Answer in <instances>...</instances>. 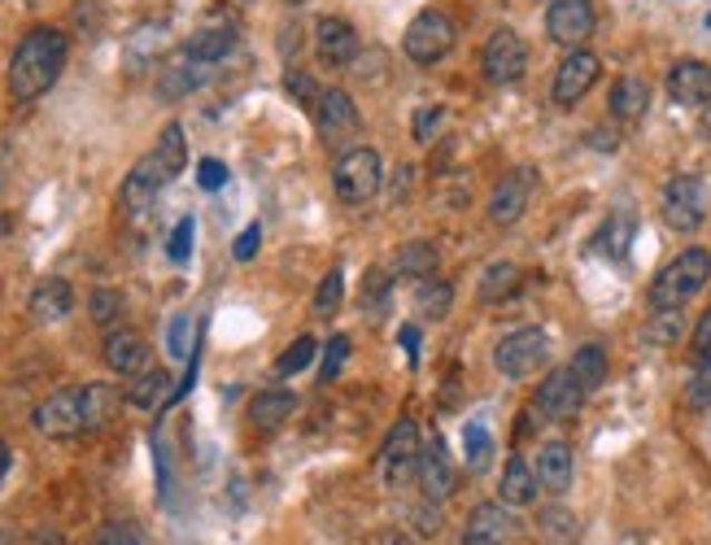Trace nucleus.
I'll return each mask as SVG.
<instances>
[{"label": "nucleus", "instance_id": "nucleus-60", "mask_svg": "<svg viewBox=\"0 0 711 545\" xmlns=\"http://www.w3.org/2000/svg\"><path fill=\"white\" fill-rule=\"evenodd\" d=\"M708 27H711V13H708Z\"/></svg>", "mask_w": 711, "mask_h": 545}, {"label": "nucleus", "instance_id": "nucleus-13", "mask_svg": "<svg viewBox=\"0 0 711 545\" xmlns=\"http://www.w3.org/2000/svg\"><path fill=\"white\" fill-rule=\"evenodd\" d=\"M171 179H175V175L166 171V162H162L157 153H145V157L132 166V175L123 179V210H127L132 218H140L145 210H153L157 193H162Z\"/></svg>", "mask_w": 711, "mask_h": 545}, {"label": "nucleus", "instance_id": "nucleus-12", "mask_svg": "<svg viewBox=\"0 0 711 545\" xmlns=\"http://www.w3.org/2000/svg\"><path fill=\"white\" fill-rule=\"evenodd\" d=\"M533 188H537V171H533V166L507 171V175L494 184V193H489V210H485L489 223H494V227L519 223L524 210H528V201H533Z\"/></svg>", "mask_w": 711, "mask_h": 545}, {"label": "nucleus", "instance_id": "nucleus-51", "mask_svg": "<svg viewBox=\"0 0 711 545\" xmlns=\"http://www.w3.org/2000/svg\"><path fill=\"white\" fill-rule=\"evenodd\" d=\"M257 245H262V227L257 223H250L241 236H236V245H232V253H236V262H250L257 253Z\"/></svg>", "mask_w": 711, "mask_h": 545}, {"label": "nucleus", "instance_id": "nucleus-43", "mask_svg": "<svg viewBox=\"0 0 711 545\" xmlns=\"http://www.w3.org/2000/svg\"><path fill=\"white\" fill-rule=\"evenodd\" d=\"M284 88H289V97L298 100V105H305V109H314V100L323 97V88H319L305 70H289V75H284Z\"/></svg>", "mask_w": 711, "mask_h": 545}, {"label": "nucleus", "instance_id": "nucleus-19", "mask_svg": "<svg viewBox=\"0 0 711 545\" xmlns=\"http://www.w3.org/2000/svg\"><path fill=\"white\" fill-rule=\"evenodd\" d=\"M105 362L118 376H140L145 362H149V341L140 332H132V328H114L105 337Z\"/></svg>", "mask_w": 711, "mask_h": 545}, {"label": "nucleus", "instance_id": "nucleus-42", "mask_svg": "<svg viewBox=\"0 0 711 545\" xmlns=\"http://www.w3.org/2000/svg\"><path fill=\"white\" fill-rule=\"evenodd\" d=\"M345 358H350V337H332L328 349H323V371H319V380H323V385H332V380L341 376Z\"/></svg>", "mask_w": 711, "mask_h": 545}, {"label": "nucleus", "instance_id": "nucleus-20", "mask_svg": "<svg viewBox=\"0 0 711 545\" xmlns=\"http://www.w3.org/2000/svg\"><path fill=\"white\" fill-rule=\"evenodd\" d=\"M27 310H31L36 323H61V319L75 310V289H70V280H61V275L40 280L36 293H31V301H27Z\"/></svg>", "mask_w": 711, "mask_h": 545}, {"label": "nucleus", "instance_id": "nucleus-18", "mask_svg": "<svg viewBox=\"0 0 711 545\" xmlns=\"http://www.w3.org/2000/svg\"><path fill=\"white\" fill-rule=\"evenodd\" d=\"M314 127H319V136L323 140H341V136H350L358 132V109L350 93H341V88H323V97L314 100Z\"/></svg>", "mask_w": 711, "mask_h": 545}, {"label": "nucleus", "instance_id": "nucleus-34", "mask_svg": "<svg viewBox=\"0 0 711 545\" xmlns=\"http://www.w3.org/2000/svg\"><path fill=\"white\" fill-rule=\"evenodd\" d=\"M629 241H633V214H611L607 223L598 227V236H594V249L603 253V257H624L629 253Z\"/></svg>", "mask_w": 711, "mask_h": 545}, {"label": "nucleus", "instance_id": "nucleus-52", "mask_svg": "<svg viewBox=\"0 0 711 545\" xmlns=\"http://www.w3.org/2000/svg\"><path fill=\"white\" fill-rule=\"evenodd\" d=\"M410 179H415V166H410V162H402V166H398V179H393V205H398V201L410 193Z\"/></svg>", "mask_w": 711, "mask_h": 545}, {"label": "nucleus", "instance_id": "nucleus-32", "mask_svg": "<svg viewBox=\"0 0 711 545\" xmlns=\"http://www.w3.org/2000/svg\"><path fill=\"white\" fill-rule=\"evenodd\" d=\"M450 305H455V289H450L446 280H437V275L419 280V289H415V314H419V319L437 323V319L450 314Z\"/></svg>", "mask_w": 711, "mask_h": 545}, {"label": "nucleus", "instance_id": "nucleus-47", "mask_svg": "<svg viewBox=\"0 0 711 545\" xmlns=\"http://www.w3.org/2000/svg\"><path fill=\"white\" fill-rule=\"evenodd\" d=\"M197 184H202L205 193H218V188L227 184V166H223L218 157H202V162H197Z\"/></svg>", "mask_w": 711, "mask_h": 545}, {"label": "nucleus", "instance_id": "nucleus-15", "mask_svg": "<svg viewBox=\"0 0 711 545\" xmlns=\"http://www.w3.org/2000/svg\"><path fill=\"white\" fill-rule=\"evenodd\" d=\"M314 52L328 70H345L358 57V31L345 18H319L314 22Z\"/></svg>", "mask_w": 711, "mask_h": 545}, {"label": "nucleus", "instance_id": "nucleus-38", "mask_svg": "<svg viewBox=\"0 0 711 545\" xmlns=\"http://www.w3.org/2000/svg\"><path fill=\"white\" fill-rule=\"evenodd\" d=\"M123 310H127V301H123V293H114V289H97V293L88 298V314H92L97 328H114V323L123 319Z\"/></svg>", "mask_w": 711, "mask_h": 545}, {"label": "nucleus", "instance_id": "nucleus-8", "mask_svg": "<svg viewBox=\"0 0 711 545\" xmlns=\"http://www.w3.org/2000/svg\"><path fill=\"white\" fill-rule=\"evenodd\" d=\"M480 70H485V79H489L494 88L519 84L524 70H528V45H524V36L510 31V27L494 31V36L485 40V52H480Z\"/></svg>", "mask_w": 711, "mask_h": 545}, {"label": "nucleus", "instance_id": "nucleus-33", "mask_svg": "<svg viewBox=\"0 0 711 545\" xmlns=\"http://www.w3.org/2000/svg\"><path fill=\"white\" fill-rule=\"evenodd\" d=\"M567 367H572V376L581 380L585 393H598V389L607 385V349L603 346H581Z\"/></svg>", "mask_w": 711, "mask_h": 545}, {"label": "nucleus", "instance_id": "nucleus-4", "mask_svg": "<svg viewBox=\"0 0 711 545\" xmlns=\"http://www.w3.org/2000/svg\"><path fill=\"white\" fill-rule=\"evenodd\" d=\"M380 184H384V162H380V153L367 149V145L350 149L337 162V171H332V193L345 205H367L380 193Z\"/></svg>", "mask_w": 711, "mask_h": 545}, {"label": "nucleus", "instance_id": "nucleus-16", "mask_svg": "<svg viewBox=\"0 0 711 545\" xmlns=\"http://www.w3.org/2000/svg\"><path fill=\"white\" fill-rule=\"evenodd\" d=\"M668 97L685 109H699L711 100V66L699 57H685L668 70Z\"/></svg>", "mask_w": 711, "mask_h": 545}, {"label": "nucleus", "instance_id": "nucleus-30", "mask_svg": "<svg viewBox=\"0 0 711 545\" xmlns=\"http://www.w3.org/2000/svg\"><path fill=\"white\" fill-rule=\"evenodd\" d=\"M236 49V31L232 27H202L188 45H184V52L188 57H197L202 66H214V61H223L227 52Z\"/></svg>", "mask_w": 711, "mask_h": 545}, {"label": "nucleus", "instance_id": "nucleus-10", "mask_svg": "<svg viewBox=\"0 0 711 545\" xmlns=\"http://www.w3.org/2000/svg\"><path fill=\"white\" fill-rule=\"evenodd\" d=\"M585 389H581V380L572 376V367H559V371H551L542 385H537V393H533V415H542V419H551V424H563V419H572L581 406H585Z\"/></svg>", "mask_w": 711, "mask_h": 545}, {"label": "nucleus", "instance_id": "nucleus-50", "mask_svg": "<svg viewBox=\"0 0 711 545\" xmlns=\"http://www.w3.org/2000/svg\"><path fill=\"white\" fill-rule=\"evenodd\" d=\"M690 346H694V358H699V367H711V310L703 314V319H699V328H694Z\"/></svg>", "mask_w": 711, "mask_h": 545}, {"label": "nucleus", "instance_id": "nucleus-57", "mask_svg": "<svg viewBox=\"0 0 711 545\" xmlns=\"http://www.w3.org/2000/svg\"><path fill=\"white\" fill-rule=\"evenodd\" d=\"M0 545H22V537L13 528H0Z\"/></svg>", "mask_w": 711, "mask_h": 545}, {"label": "nucleus", "instance_id": "nucleus-17", "mask_svg": "<svg viewBox=\"0 0 711 545\" xmlns=\"http://www.w3.org/2000/svg\"><path fill=\"white\" fill-rule=\"evenodd\" d=\"M415 480H419V489H423L428 502H446V497H450V489H455V463H450V449H446L441 437L423 446Z\"/></svg>", "mask_w": 711, "mask_h": 545}, {"label": "nucleus", "instance_id": "nucleus-22", "mask_svg": "<svg viewBox=\"0 0 711 545\" xmlns=\"http://www.w3.org/2000/svg\"><path fill=\"white\" fill-rule=\"evenodd\" d=\"M79 401H84V432H105V428L118 419V410H123L127 397L118 393L114 385L92 380V385L79 389Z\"/></svg>", "mask_w": 711, "mask_h": 545}, {"label": "nucleus", "instance_id": "nucleus-28", "mask_svg": "<svg viewBox=\"0 0 711 545\" xmlns=\"http://www.w3.org/2000/svg\"><path fill=\"white\" fill-rule=\"evenodd\" d=\"M437 266H441V253L428 241H415V245H407L393 257V275L398 280H428V275H437Z\"/></svg>", "mask_w": 711, "mask_h": 545}, {"label": "nucleus", "instance_id": "nucleus-6", "mask_svg": "<svg viewBox=\"0 0 711 545\" xmlns=\"http://www.w3.org/2000/svg\"><path fill=\"white\" fill-rule=\"evenodd\" d=\"M455 18L446 13V9H423V13H415V22L407 27V40H402V49L415 66H432V61H441L446 52L455 49Z\"/></svg>", "mask_w": 711, "mask_h": 545}, {"label": "nucleus", "instance_id": "nucleus-39", "mask_svg": "<svg viewBox=\"0 0 711 545\" xmlns=\"http://www.w3.org/2000/svg\"><path fill=\"white\" fill-rule=\"evenodd\" d=\"M314 353H319L314 337H298L293 346L275 358V376H298V371H305V367L314 362Z\"/></svg>", "mask_w": 711, "mask_h": 545}, {"label": "nucleus", "instance_id": "nucleus-55", "mask_svg": "<svg viewBox=\"0 0 711 545\" xmlns=\"http://www.w3.org/2000/svg\"><path fill=\"white\" fill-rule=\"evenodd\" d=\"M9 467H13V449H9V441H0V480L9 476Z\"/></svg>", "mask_w": 711, "mask_h": 545}, {"label": "nucleus", "instance_id": "nucleus-49", "mask_svg": "<svg viewBox=\"0 0 711 545\" xmlns=\"http://www.w3.org/2000/svg\"><path fill=\"white\" fill-rule=\"evenodd\" d=\"M685 401L694 406V410H708L711 415V367H703L694 380H690V389H685Z\"/></svg>", "mask_w": 711, "mask_h": 545}, {"label": "nucleus", "instance_id": "nucleus-26", "mask_svg": "<svg viewBox=\"0 0 711 545\" xmlns=\"http://www.w3.org/2000/svg\"><path fill=\"white\" fill-rule=\"evenodd\" d=\"M537 494H542L537 471H533L524 458H510L507 467H503V489H498V497H503L507 506H533Z\"/></svg>", "mask_w": 711, "mask_h": 545}, {"label": "nucleus", "instance_id": "nucleus-40", "mask_svg": "<svg viewBox=\"0 0 711 545\" xmlns=\"http://www.w3.org/2000/svg\"><path fill=\"white\" fill-rule=\"evenodd\" d=\"M681 337V310H655L646 323V341L651 346H672Z\"/></svg>", "mask_w": 711, "mask_h": 545}, {"label": "nucleus", "instance_id": "nucleus-21", "mask_svg": "<svg viewBox=\"0 0 711 545\" xmlns=\"http://www.w3.org/2000/svg\"><path fill=\"white\" fill-rule=\"evenodd\" d=\"M533 471H537V485L546 489V494H567L572 489V446L567 441H546V446L537 449V463H533Z\"/></svg>", "mask_w": 711, "mask_h": 545}, {"label": "nucleus", "instance_id": "nucleus-54", "mask_svg": "<svg viewBox=\"0 0 711 545\" xmlns=\"http://www.w3.org/2000/svg\"><path fill=\"white\" fill-rule=\"evenodd\" d=\"M31 545H66V537H61L57 528H40V533L31 537Z\"/></svg>", "mask_w": 711, "mask_h": 545}, {"label": "nucleus", "instance_id": "nucleus-23", "mask_svg": "<svg viewBox=\"0 0 711 545\" xmlns=\"http://www.w3.org/2000/svg\"><path fill=\"white\" fill-rule=\"evenodd\" d=\"M607 105L615 123H637V118H646V109H651V84L637 79V75H624V79H615Z\"/></svg>", "mask_w": 711, "mask_h": 545}, {"label": "nucleus", "instance_id": "nucleus-1", "mask_svg": "<svg viewBox=\"0 0 711 545\" xmlns=\"http://www.w3.org/2000/svg\"><path fill=\"white\" fill-rule=\"evenodd\" d=\"M66 52H70V40L57 27H31L9 57V97L18 105L45 97L57 84V75L66 70Z\"/></svg>", "mask_w": 711, "mask_h": 545}, {"label": "nucleus", "instance_id": "nucleus-24", "mask_svg": "<svg viewBox=\"0 0 711 545\" xmlns=\"http://www.w3.org/2000/svg\"><path fill=\"white\" fill-rule=\"evenodd\" d=\"M171 376L162 371V367H145L140 376H132V385H127V406H136V410H157V406H166L171 401Z\"/></svg>", "mask_w": 711, "mask_h": 545}, {"label": "nucleus", "instance_id": "nucleus-29", "mask_svg": "<svg viewBox=\"0 0 711 545\" xmlns=\"http://www.w3.org/2000/svg\"><path fill=\"white\" fill-rule=\"evenodd\" d=\"M519 280H524V271L515 266V262H494L485 275H480V301L485 305H503L519 293Z\"/></svg>", "mask_w": 711, "mask_h": 545}, {"label": "nucleus", "instance_id": "nucleus-41", "mask_svg": "<svg viewBox=\"0 0 711 545\" xmlns=\"http://www.w3.org/2000/svg\"><path fill=\"white\" fill-rule=\"evenodd\" d=\"M193 236H197V218L188 214V218H179L175 223V232H171V245H166V253H171V262H188L193 257Z\"/></svg>", "mask_w": 711, "mask_h": 545}, {"label": "nucleus", "instance_id": "nucleus-44", "mask_svg": "<svg viewBox=\"0 0 711 545\" xmlns=\"http://www.w3.org/2000/svg\"><path fill=\"white\" fill-rule=\"evenodd\" d=\"M389 275L384 271H367V280H362V305L367 310H384V301H389Z\"/></svg>", "mask_w": 711, "mask_h": 545}, {"label": "nucleus", "instance_id": "nucleus-36", "mask_svg": "<svg viewBox=\"0 0 711 545\" xmlns=\"http://www.w3.org/2000/svg\"><path fill=\"white\" fill-rule=\"evenodd\" d=\"M462 454H467V467H471V471H485V467H489V458H494V437H489L485 424H467V432H462Z\"/></svg>", "mask_w": 711, "mask_h": 545}, {"label": "nucleus", "instance_id": "nucleus-31", "mask_svg": "<svg viewBox=\"0 0 711 545\" xmlns=\"http://www.w3.org/2000/svg\"><path fill=\"white\" fill-rule=\"evenodd\" d=\"M205 75H202V61L197 57H188V52L179 49V57L162 70V97L166 100H175V97H188L197 84H202Z\"/></svg>", "mask_w": 711, "mask_h": 545}, {"label": "nucleus", "instance_id": "nucleus-5", "mask_svg": "<svg viewBox=\"0 0 711 545\" xmlns=\"http://www.w3.org/2000/svg\"><path fill=\"white\" fill-rule=\"evenodd\" d=\"M419 454H423V441H419V424L415 419H398L393 428H389V437H384V446H380V485L389 489V494H398V489H407V480L419 471Z\"/></svg>", "mask_w": 711, "mask_h": 545}, {"label": "nucleus", "instance_id": "nucleus-37", "mask_svg": "<svg viewBox=\"0 0 711 545\" xmlns=\"http://www.w3.org/2000/svg\"><path fill=\"white\" fill-rule=\"evenodd\" d=\"M345 298V271L337 266V271H328L323 280H319V293H314V314L319 319H332L337 314V305Z\"/></svg>", "mask_w": 711, "mask_h": 545}, {"label": "nucleus", "instance_id": "nucleus-35", "mask_svg": "<svg viewBox=\"0 0 711 545\" xmlns=\"http://www.w3.org/2000/svg\"><path fill=\"white\" fill-rule=\"evenodd\" d=\"M537 533L551 545H572L581 537V524H576V515H572L567 506H546V510L537 515Z\"/></svg>", "mask_w": 711, "mask_h": 545}, {"label": "nucleus", "instance_id": "nucleus-58", "mask_svg": "<svg viewBox=\"0 0 711 545\" xmlns=\"http://www.w3.org/2000/svg\"><path fill=\"white\" fill-rule=\"evenodd\" d=\"M703 127L711 132V100H708V118H703Z\"/></svg>", "mask_w": 711, "mask_h": 545}, {"label": "nucleus", "instance_id": "nucleus-45", "mask_svg": "<svg viewBox=\"0 0 711 545\" xmlns=\"http://www.w3.org/2000/svg\"><path fill=\"white\" fill-rule=\"evenodd\" d=\"M446 123V109L441 105H423L419 114H415V140L419 145H432V132Z\"/></svg>", "mask_w": 711, "mask_h": 545}, {"label": "nucleus", "instance_id": "nucleus-14", "mask_svg": "<svg viewBox=\"0 0 711 545\" xmlns=\"http://www.w3.org/2000/svg\"><path fill=\"white\" fill-rule=\"evenodd\" d=\"M546 36L563 49H585V40L594 36V4L590 0H551Z\"/></svg>", "mask_w": 711, "mask_h": 545}, {"label": "nucleus", "instance_id": "nucleus-53", "mask_svg": "<svg viewBox=\"0 0 711 545\" xmlns=\"http://www.w3.org/2000/svg\"><path fill=\"white\" fill-rule=\"evenodd\" d=\"M398 346L407 349L410 358H415V353H419V328H415V323H407V328H402V332H398Z\"/></svg>", "mask_w": 711, "mask_h": 545}, {"label": "nucleus", "instance_id": "nucleus-9", "mask_svg": "<svg viewBox=\"0 0 711 545\" xmlns=\"http://www.w3.org/2000/svg\"><path fill=\"white\" fill-rule=\"evenodd\" d=\"M31 428L49 441H70L84 432V401H79V389H57L49 393L36 410H31Z\"/></svg>", "mask_w": 711, "mask_h": 545}, {"label": "nucleus", "instance_id": "nucleus-48", "mask_svg": "<svg viewBox=\"0 0 711 545\" xmlns=\"http://www.w3.org/2000/svg\"><path fill=\"white\" fill-rule=\"evenodd\" d=\"M97 545H149V542H145V533L136 524H109L97 537Z\"/></svg>", "mask_w": 711, "mask_h": 545}, {"label": "nucleus", "instance_id": "nucleus-61", "mask_svg": "<svg viewBox=\"0 0 711 545\" xmlns=\"http://www.w3.org/2000/svg\"><path fill=\"white\" fill-rule=\"evenodd\" d=\"M393 545H398V542H393Z\"/></svg>", "mask_w": 711, "mask_h": 545}, {"label": "nucleus", "instance_id": "nucleus-2", "mask_svg": "<svg viewBox=\"0 0 711 545\" xmlns=\"http://www.w3.org/2000/svg\"><path fill=\"white\" fill-rule=\"evenodd\" d=\"M708 280H711V253L699 245L685 249V253H676L660 275H655L651 305H655V310H685L690 301L708 289Z\"/></svg>", "mask_w": 711, "mask_h": 545}, {"label": "nucleus", "instance_id": "nucleus-56", "mask_svg": "<svg viewBox=\"0 0 711 545\" xmlns=\"http://www.w3.org/2000/svg\"><path fill=\"white\" fill-rule=\"evenodd\" d=\"M458 545H507V542H498V537H480V533H467Z\"/></svg>", "mask_w": 711, "mask_h": 545}, {"label": "nucleus", "instance_id": "nucleus-27", "mask_svg": "<svg viewBox=\"0 0 711 545\" xmlns=\"http://www.w3.org/2000/svg\"><path fill=\"white\" fill-rule=\"evenodd\" d=\"M515 506H507L503 497L498 502H480L471 515H467V533H480V537H498V542H507L510 533H515V515H510Z\"/></svg>", "mask_w": 711, "mask_h": 545}, {"label": "nucleus", "instance_id": "nucleus-59", "mask_svg": "<svg viewBox=\"0 0 711 545\" xmlns=\"http://www.w3.org/2000/svg\"><path fill=\"white\" fill-rule=\"evenodd\" d=\"M284 4H302V0H284Z\"/></svg>", "mask_w": 711, "mask_h": 545}, {"label": "nucleus", "instance_id": "nucleus-7", "mask_svg": "<svg viewBox=\"0 0 711 545\" xmlns=\"http://www.w3.org/2000/svg\"><path fill=\"white\" fill-rule=\"evenodd\" d=\"M546 358H551V337L542 328H519V332L503 337L494 349V367L507 380H528L533 371L546 367Z\"/></svg>", "mask_w": 711, "mask_h": 545}, {"label": "nucleus", "instance_id": "nucleus-46", "mask_svg": "<svg viewBox=\"0 0 711 545\" xmlns=\"http://www.w3.org/2000/svg\"><path fill=\"white\" fill-rule=\"evenodd\" d=\"M188 337H193V319H188V314H175V319H171V332H166L171 358H188Z\"/></svg>", "mask_w": 711, "mask_h": 545}, {"label": "nucleus", "instance_id": "nucleus-3", "mask_svg": "<svg viewBox=\"0 0 711 545\" xmlns=\"http://www.w3.org/2000/svg\"><path fill=\"white\" fill-rule=\"evenodd\" d=\"M660 214L676 236H694L708 223V184L699 175H672L663 184Z\"/></svg>", "mask_w": 711, "mask_h": 545}, {"label": "nucleus", "instance_id": "nucleus-25", "mask_svg": "<svg viewBox=\"0 0 711 545\" xmlns=\"http://www.w3.org/2000/svg\"><path fill=\"white\" fill-rule=\"evenodd\" d=\"M293 410H298V397L289 393V389H262V393L250 401L254 428H266V432H275L284 419H293Z\"/></svg>", "mask_w": 711, "mask_h": 545}, {"label": "nucleus", "instance_id": "nucleus-11", "mask_svg": "<svg viewBox=\"0 0 711 545\" xmlns=\"http://www.w3.org/2000/svg\"><path fill=\"white\" fill-rule=\"evenodd\" d=\"M598 75H603V61L594 57L590 49H572L567 57L559 61V70H555V84H551V100L559 105V109H572V105H581V97L598 84Z\"/></svg>", "mask_w": 711, "mask_h": 545}]
</instances>
